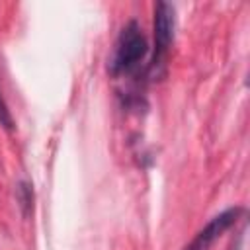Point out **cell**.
Here are the masks:
<instances>
[{
	"label": "cell",
	"mask_w": 250,
	"mask_h": 250,
	"mask_svg": "<svg viewBox=\"0 0 250 250\" xmlns=\"http://www.w3.org/2000/svg\"><path fill=\"white\" fill-rule=\"evenodd\" d=\"M0 125H4L6 129H14V119L10 115V109H8L2 94H0Z\"/></svg>",
	"instance_id": "5"
},
{
	"label": "cell",
	"mask_w": 250,
	"mask_h": 250,
	"mask_svg": "<svg viewBox=\"0 0 250 250\" xmlns=\"http://www.w3.org/2000/svg\"><path fill=\"white\" fill-rule=\"evenodd\" d=\"M174 8L168 2H158L154 6V47L148 70L152 76H160L162 66L166 62L172 39H174Z\"/></svg>",
	"instance_id": "2"
},
{
	"label": "cell",
	"mask_w": 250,
	"mask_h": 250,
	"mask_svg": "<svg viewBox=\"0 0 250 250\" xmlns=\"http://www.w3.org/2000/svg\"><path fill=\"white\" fill-rule=\"evenodd\" d=\"M16 197H18V203L21 207V213L23 217H27L33 209V189H31V184L29 182H20L18 188H16Z\"/></svg>",
	"instance_id": "4"
},
{
	"label": "cell",
	"mask_w": 250,
	"mask_h": 250,
	"mask_svg": "<svg viewBox=\"0 0 250 250\" xmlns=\"http://www.w3.org/2000/svg\"><path fill=\"white\" fill-rule=\"evenodd\" d=\"M148 53V43L146 37L141 29V25L131 20L129 23L123 25V29L119 31V37L115 41L113 47V55L109 59L107 70L111 76H123V74H131L139 68V64L143 62L145 55Z\"/></svg>",
	"instance_id": "1"
},
{
	"label": "cell",
	"mask_w": 250,
	"mask_h": 250,
	"mask_svg": "<svg viewBox=\"0 0 250 250\" xmlns=\"http://www.w3.org/2000/svg\"><path fill=\"white\" fill-rule=\"evenodd\" d=\"M242 207H229L225 211H221L219 215H215L193 238L189 244L184 246V250H211V246L217 242V238L227 232L242 215Z\"/></svg>",
	"instance_id": "3"
}]
</instances>
